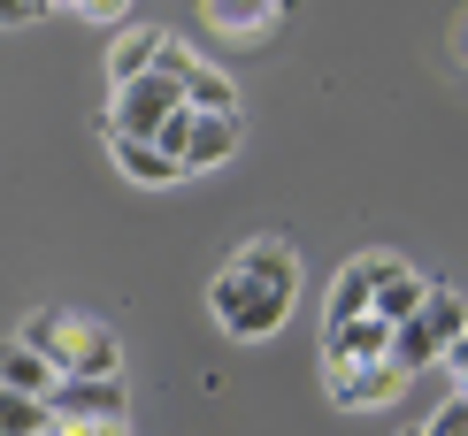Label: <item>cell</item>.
<instances>
[{"label":"cell","instance_id":"cell-4","mask_svg":"<svg viewBox=\"0 0 468 436\" xmlns=\"http://www.w3.org/2000/svg\"><path fill=\"white\" fill-rule=\"evenodd\" d=\"M108 100H115V108H101V130H108V138H146V146H154L162 123L185 108V85H169V77L154 69V77H139V85L108 92Z\"/></svg>","mask_w":468,"mask_h":436},{"label":"cell","instance_id":"cell-6","mask_svg":"<svg viewBox=\"0 0 468 436\" xmlns=\"http://www.w3.org/2000/svg\"><path fill=\"white\" fill-rule=\"evenodd\" d=\"M54 421H131V390H123V375H108V383L69 375V383L54 390Z\"/></svg>","mask_w":468,"mask_h":436},{"label":"cell","instance_id":"cell-19","mask_svg":"<svg viewBox=\"0 0 468 436\" xmlns=\"http://www.w3.org/2000/svg\"><path fill=\"white\" fill-rule=\"evenodd\" d=\"M62 16H85V24H115V31H131V8H123V0H62Z\"/></svg>","mask_w":468,"mask_h":436},{"label":"cell","instance_id":"cell-15","mask_svg":"<svg viewBox=\"0 0 468 436\" xmlns=\"http://www.w3.org/2000/svg\"><path fill=\"white\" fill-rule=\"evenodd\" d=\"M422 322H431L445 345H461L468 337V291H453V284H431V306H422Z\"/></svg>","mask_w":468,"mask_h":436},{"label":"cell","instance_id":"cell-11","mask_svg":"<svg viewBox=\"0 0 468 436\" xmlns=\"http://www.w3.org/2000/svg\"><path fill=\"white\" fill-rule=\"evenodd\" d=\"M108 153H115V169H123L131 184H146V192H162V184H185V169L169 161L162 146H146V138H108Z\"/></svg>","mask_w":468,"mask_h":436},{"label":"cell","instance_id":"cell-22","mask_svg":"<svg viewBox=\"0 0 468 436\" xmlns=\"http://www.w3.org/2000/svg\"><path fill=\"white\" fill-rule=\"evenodd\" d=\"M461 62H468V24H461Z\"/></svg>","mask_w":468,"mask_h":436},{"label":"cell","instance_id":"cell-1","mask_svg":"<svg viewBox=\"0 0 468 436\" xmlns=\"http://www.w3.org/2000/svg\"><path fill=\"white\" fill-rule=\"evenodd\" d=\"M16 337H24L31 352H47V360L62 368V383L69 375H92V383L123 375V337H115L108 322H92V314H77V306H38Z\"/></svg>","mask_w":468,"mask_h":436},{"label":"cell","instance_id":"cell-17","mask_svg":"<svg viewBox=\"0 0 468 436\" xmlns=\"http://www.w3.org/2000/svg\"><path fill=\"white\" fill-rule=\"evenodd\" d=\"M0 436H54V406H38V399H0Z\"/></svg>","mask_w":468,"mask_h":436},{"label":"cell","instance_id":"cell-8","mask_svg":"<svg viewBox=\"0 0 468 436\" xmlns=\"http://www.w3.org/2000/svg\"><path fill=\"white\" fill-rule=\"evenodd\" d=\"M0 390H8V399H38V406H54V390H62V368L16 337V345L0 352Z\"/></svg>","mask_w":468,"mask_h":436},{"label":"cell","instance_id":"cell-10","mask_svg":"<svg viewBox=\"0 0 468 436\" xmlns=\"http://www.w3.org/2000/svg\"><path fill=\"white\" fill-rule=\"evenodd\" d=\"M207 31H223V38H239V47H253V38H269L284 24V8L277 0H207Z\"/></svg>","mask_w":468,"mask_h":436},{"label":"cell","instance_id":"cell-18","mask_svg":"<svg viewBox=\"0 0 468 436\" xmlns=\"http://www.w3.org/2000/svg\"><path fill=\"white\" fill-rule=\"evenodd\" d=\"M192 123H200V108L185 100V108H177V115H169V123H162V138H154V146H162V153H169V161H177V169H185V153H192Z\"/></svg>","mask_w":468,"mask_h":436},{"label":"cell","instance_id":"cell-9","mask_svg":"<svg viewBox=\"0 0 468 436\" xmlns=\"http://www.w3.org/2000/svg\"><path fill=\"white\" fill-rule=\"evenodd\" d=\"M162 38L169 31H146V24L115 31V47H108V92H123V85H139V77L162 69Z\"/></svg>","mask_w":468,"mask_h":436},{"label":"cell","instance_id":"cell-2","mask_svg":"<svg viewBox=\"0 0 468 436\" xmlns=\"http://www.w3.org/2000/svg\"><path fill=\"white\" fill-rule=\"evenodd\" d=\"M292 299H300V291L269 284V275H253V268H239V261H223L216 284H207V306H216L223 337H239V345H269V337L292 322Z\"/></svg>","mask_w":468,"mask_h":436},{"label":"cell","instance_id":"cell-16","mask_svg":"<svg viewBox=\"0 0 468 436\" xmlns=\"http://www.w3.org/2000/svg\"><path fill=\"white\" fill-rule=\"evenodd\" d=\"M185 100L200 108V115H239V85H230V77H223L216 62H207V69H200V77L185 85Z\"/></svg>","mask_w":468,"mask_h":436},{"label":"cell","instance_id":"cell-13","mask_svg":"<svg viewBox=\"0 0 468 436\" xmlns=\"http://www.w3.org/2000/svg\"><path fill=\"white\" fill-rule=\"evenodd\" d=\"M239 268H253V275H269V284H284V291H300V253L284 245V237H246L239 253H230Z\"/></svg>","mask_w":468,"mask_h":436},{"label":"cell","instance_id":"cell-21","mask_svg":"<svg viewBox=\"0 0 468 436\" xmlns=\"http://www.w3.org/2000/svg\"><path fill=\"white\" fill-rule=\"evenodd\" d=\"M54 436H131V421H54Z\"/></svg>","mask_w":468,"mask_h":436},{"label":"cell","instance_id":"cell-7","mask_svg":"<svg viewBox=\"0 0 468 436\" xmlns=\"http://www.w3.org/2000/svg\"><path fill=\"white\" fill-rule=\"evenodd\" d=\"M392 322L384 314H361V322L323 329V368H368V360H392Z\"/></svg>","mask_w":468,"mask_h":436},{"label":"cell","instance_id":"cell-5","mask_svg":"<svg viewBox=\"0 0 468 436\" xmlns=\"http://www.w3.org/2000/svg\"><path fill=\"white\" fill-rule=\"evenodd\" d=\"M323 390H330V406H338V413H377V406L407 399V375H399L392 360H368V368H323Z\"/></svg>","mask_w":468,"mask_h":436},{"label":"cell","instance_id":"cell-14","mask_svg":"<svg viewBox=\"0 0 468 436\" xmlns=\"http://www.w3.org/2000/svg\"><path fill=\"white\" fill-rule=\"evenodd\" d=\"M392 368L407 375V383H415L422 368H445V337H438L431 322H407V329L392 337Z\"/></svg>","mask_w":468,"mask_h":436},{"label":"cell","instance_id":"cell-3","mask_svg":"<svg viewBox=\"0 0 468 436\" xmlns=\"http://www.w3.org/2000/svg\"><path fill=\"white\" fill-rule=\"evenodd\" d=\"M392 275H407V261L399 253H384V245H368V253H354L338 275H330V299H323V329H338V322H361V314H377V299H384V284Z\"/></svg>","mask_w":468,"mask_h":436},{"label":"cell","instance_id":"cell-20","mask_svg":"<svg viewBox=\"0 0 468 436\" xmlns=\"http://www.w3.org/2000/svg\"><path fill=\"white\" fill-rule=\"evenodd\" d=\"M431 436H468V390H453V399L431 413Z\"/></svg>","mask_w":468,"mask_h":436},{"label":"cell","instance_id":"cell-12","mask_svg":"<svg viewBox=\"0 0 468 436\" xmlns=\"http://www.w3.org/2000/svg\"><path fill=\"white\" fill-rule=\"evenodd\" d=\"M230 153H239V115H200V123H192L185 176H200V169H223Z\"/></svg>","mask_w":468,"mask_h":436}]
</instances>
